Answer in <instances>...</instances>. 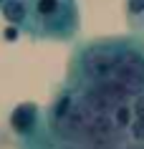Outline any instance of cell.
<instances>
[{"instance_id":"1","label":"cell","mask_w":144,"mask_h":149,"mask_svg":"<svg viewBox=\"0 0 144 149\" xmlns=\"http://www.w3.org/2000/svg\"><path fill=\"white\" fill-rule=\"evenodd\" d=\"M28 18L23 31L31 40L68 43L79 36L81 10L76 0H25Z\"/></svg>"},{"instance_id":"2","label":"cell","mask_w":144,"mask_h":149,"mask_svg":"<svg viewBox=\"0 0 144 149\" xmlns=\"http://www.w3.org/2000/svg\"><path fill=\"white\" fill-rule=\"evenodd\" d=\"M119 51H121V36L79 43L68 61V81L66 84L83 88L94 86V84H104V81H114Z\"/></svg>"},{"instance_id":"3","label":"cell","mask_w":144,"mask_h":149,"mask_svg":"<svg viewBox=\"0 0 144 149\" xmlns=\"http://www.w3.org/2000/svg\"><path fill=\"white\" fill-rule=\"evenodd\" d=\"M114 81L121 84L131 96L144 91V38H124L121 36V51L116 61Z\"/></svg>"},{"instance_id":"4","label":"cell","mask_w":144,"mask_h":149,"mask_svg":"<svg viewBox=\"0 0 144 149\" xmlns=\"http://www.w3.org/2000/svg\"><path fill=\"white\" fill-rule=\"evenodd\" d=\"M124 18L136 38H144V0H124Z\"/></svg>"},{"instance_id":"5","label":"cell","mask_w":144,"mask_h":149,"mask_svg":"<svg viewBox=\"0 0 144 149\" xmlns=\"http://www.w3.org/2000/svg\"><path fill=\"white\" fill-rule=\"evenodd\" d=\"M0 15L5 18L8 25H15L18 31H23L25 18H28V5H25V0H5Z\"/></svg>"},{"instance_id":"6","label":"cell","mask_w":144,"mask_h":149,"mask_svg":"<svg viewBox=\"0 0 144 149\" xmlns=\"http://www.w3.org/2000/svg\"><path fill=\"white\" fill-rule=\"evenodd\" d=\"M129 136H131V141H136V144H144V119H134V121H131Z\"/></svg>"},{"instance_id":"7","label":"cell","mask_w":144,"mask_h":149,"mask_svg":"<svg viewBox=\"0 0 144 149\" xmlns=\"http://www.w3.org/2000/svg\"><path fill=\"white\" fill-rule=\"evenodd\" d=\"M18 33H20V31H18L15 25H8V31H5V38H8V40H15V38H18Z\"/></svg>"},{"instance_id":"8","label":"cell","mask_w":144,"mask_h":149,"mask_svg":"<svg viewBox=\"0 0 144 149\" xmlns=\"http://www.w3.org/2000/svg\"><path fill=\"white\" fill-rule=\"evenodd\" d=\"M58 149H86V147H58Z\"/></svg>"},{"instance_id":"9","label":"cell","mask_w":144,"mask_h":149,"mask_svg":"<svg viewBox=\"0 0 144 149\" xmlns=\"http://www.w3.org/2000/svg\"><path fill=\"white\" fill-rule=\"evenodd\" d=\"M3 5H5V0H0V10H3Z\"/></svg>"}]
</instances>
